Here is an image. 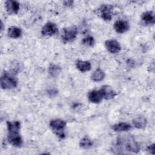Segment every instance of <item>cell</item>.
<instances>
[{
    "label": "cell",
    "mask_w": 155,
    "mask_h": 155,
    "mask_svg": "<svg viewBox=\"0 0 155 155\" xmlns=\"http://www.w3.org/2000/svg\"><path fill=\"white\" fill-rule=\"evenodd\" d=\"M147 119L143 116H139L133 120V125L137 129H144L147 125Z\"/></svg>",
    "instance_id": "cell-15"
},
{
    "label": "cell",
    "mask_w": 155,
    "mask_h": 155,
    "mask_svg": "<svg viewBox=\"0 0 155 155\" xmlns=\"http://www.w3.org/2000/svg\"><path fill=\"white\" fill-rule=\"evenodd\" d=\"M105 45L107 50L111 53H117L121 50V47L117 41L109 39L105 42Z\"/></svg>",
    "instance_id": "cell-8"
},
{
    "label": "cell",
    "mask_w": 155,
    "mask_h": 155,
    "mask_svg": "<svg viewBox=\"0 0 155 155\" xmlns=\"http://www.w3.org/2000/svg\"><path fill=\"white\" fill-rule=\"evenodd\" d=\"M116 145L120 150L137 153L140 151V146L133 136L122 135L117 139Z\"/></svg>",
    "instance_id": "cell-2"
},
{
    "label": "cell",
    "mask_w": 155,
    "mask_h": 155,
    "mask_svg": "<svg viewBox=\"0 0 155 155\" xmlns=\"http://www.w3.org/2000/svg\"><path fill=\"white\" fill-rule=\"evenodd\" d=\"M101 17L105 21H109L112 19L113 6L110 4H103L99 8Z\"/></svg>",
    "instance_id": "cell-6"
},
{
    "label": "cell",
    "mask_w": 155,
    "mask_h": 155,
    "mask_svg": "<svg viewBox=\"0 0 155 155\" xmlns=\"http://www.w3.org/2000/svg\"><path fill=\"white\" fill-rule=\"evenodd\" d=\"M114 28L116 32L123 33L128 30L130 28L129 24L124 20H117L114 24Z\"/></svg>",
    "instance_id": "cell-10"
},
{
    "label": "cell",
    "mask_w": 155,
    "mask_h": 155,
    "mask_svg": "<svg viewBox=\"0 0 155 155\" xmlns=\"http://www.w3.org/2000/svg\"><path fill=\"white\" fill-rule=\"evenodd\" d=\"M111 128L116 132H121V131H127L131 129V126L126 122H120L116 124L113 125L111 127Z\"/></svg>",
    "instance_id": "cell-14"
},
{
    "label": "cell",
    "mask_w": 155,
    "mask_h": 155,
    "mask_svg": "<svg viewBox=\"0 0 155 155\" xmlns=\"http://www.w3.org/2000/svg\"><path fill=\"white\" fill-rule=\"evenodd\" d=\"M18 80L12 74L8 72H4L1 78V87L4 90H10L16 87Z\"/></svg>",
    "instance_id": "cell-3"
},
{
    "label": "cell",
    "mask_w": 155,
    "mask_h": 155,
    "mask_svg": "<svg viewBox=\"0 0 155 155\" xmlns=\"http://www.w3.org/2000/svg\"><path fill=\"white\" fill-rule=\"evenodd\" d=\"M1 26H2V22H1ZM1 30H2V27H1Z\"/></svg>",
    "instance_id": "cell-23"
},
{
    "label": "cell",
    "mask_w": 155,
    "mask_h": 155,
    "mask_svg": "<svg viewBox=\"0 0 155 155\" xmlns=\"http://www.w3.org/2000/svg\"><path fill=\"white\" fill-rule=\"evenodd\" d=\"M7 139L8 142L14 147H20L22 145V139L19 134L20 122L19 121L7 122Z\"/></svg>",
    "instance_id": "cell-1"
},
{
    "label": "cell",
    "mask_w": 155,
    "mask_h": 155,
    "mask_svg": "<svg viewBox=\"0 0 155 155\" xmlns=\"http://www.w3.org/2000/svg\"><path fill=\"white\" fill-rule=\"evenodd\" d=\"M79 146L82 148L88 149L93 146V142L88 137L85 136L81 140Z\"/></svg>",
    "instance_id": "cell-19"
},
{
    "label": "cell",
    "mask_w": 155,
    "mask_h": 155,
    "mask_svg": "<svg viewBox=\"0 0 155 155\" xmlns=\"http://www.w3.org/2000/svg\"><path fill=\"white\" fill-rule=\"evenodd\" d=\"M19 4L16 1L8 0L5 1V8L10 14H17L19 10Z\"/></svg>",
    "instance_id": "cell-11"
},
{
    "label": "cell",
    "mask_w": 155,
    "mask_h": 155,
    "mask_svg": "<svg viewBox=\"0 0 155 155\" xmlns=\"http://www.w3.org/2000/svg\"><path fill=\"white\" fill-rule=\"evenodd\" d=\"M105 72L101 68H97L91 74V80L94 82H100L102 81L105 78Z\"/></svg>",
    "instance_id": "cell-18"
},
{
    "label": "cell",
    "mask_w": 155,
    "mask_h": 155,
    "mask_svg": "<svg viewBox=\"0 0 155 155\" xmlns=\"http://www.w3.org/2000/svg\"><path fill=\"white\" fill-rule=\"evenodd\" d=\"M22 35V30L20 28L12 26L8 29V35L10 38L16 39L19 38Z\"/></svg>",
    "instance_id": "cell-17"
},
{
    "label": "cell",
    "mask_w": 155,
    "mask_h": 155,
    "mask_svg": "<svg viewBox=\"0 0 155 155\" xmlns=\"http://www.w3.org/2000/svg\"><path fill=\"white\" fill-rule=\"evenodd\" d=\"M49 125L53 132L58 137L61 139L65 137V128L66 127L65 120L60 119H55L51 120Z\"/></svg>",
    "instance_id": "cell-4"
},
{
    "label": "cell",
    "mask_w": 155,
    "mask_h": 155,
    "mask_svg": "<svg viewBox=\"0 0 155 155\" xmlns=\"http://www.w3.org/2000/svg\"><path fill=\"white\" fill-rule=\"evenodd\" d=\"M77 68L81 72H85L91 70V64L89 61H78L76 64Z\"/></svg>",
    "instance_id": "cell-16"
},
{
    "label": "cell",
    "mask_w": 155,
    "mask_h": 155,
    "mask_svg": "<svg viewBox=\"0 0 155 155\" xmlns=\"http://www.w3.org/2000/svg\"><path fill=\"white\" fill-rule=\"evenodd\" d=\"M82 44L88 47H93L94 44V39L91 36H88L82 40Z\"/></svg>",
    "instance_id": "cell-21"
},
{
    "label": "cell",
    "mask_w": 155,
    "mask_h": 155,
    "mask_svg": "<svg viewBox=\"0 0 155 155\" xmlns=\"http://www.w3.org/2000/svg\"><path fill=\"white\" fill-rule=\"evenodd\" d=\"M58 32V28L56 24L48 22L46 23L41 30V33L44 36H51L56 35Z\"/></svg>",
    "instance_id": "cell-7"
},
{
    "label": "cell",
    "mask_w": 155,
    "mask_h": 155,
    "mask_svg": "<svg viewBox=\"0 0 155 155\" xmlns=\"http://www.w3.org/2000/svg\"><path fill=\"white\" fill-rule=\"evenodd\" d=\"M147 151L152 154H154V143H152L151 145H150L148 147H147Z\"/></svg>",
    "instance_id": "cell-22"
},
{
    "label": "cell",
    "mask_w": 155,
    "mask_h": 155,
    "mask_svg": "<svg viewBox=\"0 0 155 155\" xmlns=\"http://www.w3.org/2000/svg\"><path fill=\"white\" fill-rule=\"evenodd\" d=\"M141 19L146 24H154L155 22L154 14L152 11H147L143 13Z\"/></svg>",
    "instance_id": "cell-13"
},
{
    "label": "cell",
    "mask_w": 155,
    "mask_h": 155,
    "mask_svg": "<svg viewBox=\"0 0 155 155\" xmlns=\"http://www.w3.org/2000/svg\"><path fill=\"white\" fill-rule=\"evenodd\" d=\"M61 69L60 67L55 64H50L48 67V72L53 77L58 76L61 72Z\"/></svg>",
    "instance_id": "cell-20"
},
{
    "label": "cell",
    "mask_w": 155,
    "mask_h": 155,
    "mask_svg": "<svg viewBox=\"0 0 155 155\" xmlns=\"http://www.w3.org/2000/svg\"><path fill=\"white\" fill-rule=\"evenodd\" d=\"M78 35V28L76 26L64 28L62 31V39L65 42H71L75 39Z\"/></svg>",
    "instance_id": "cell-5"
},
{
    "label": "cell",
    "mask_w": 155,
    "mask_h": 155,
    "mask_svg": "<svg viewBox=\"0 0 155 155\" xmlns=\"http://www.w3.org/2000/svg\"><path fill=\"white\" fill-rule=\"evenodd\" d=\"M88 98L91 102L98 104L101 102V101L103 99V97L100 90H94L89 92L88 94Z\"/></svg>",
    "instance_id": "cell-12"
},
{
    "label": "cell",
    "mask_w": 155,
    "mask_h": 155,
    "mask_svg": "<svg viewBox=\"0 0 155 155\" xmlns=\"http://www.w3.org/2000/svg\"><path fill=\"white\" fill-rule=\"evenodd\" d=\"M103 98L107 100H110L117 95L116 91L113 89V88L108 85H103L100 90Z\"/></svg>",
    "instance_id": "cell-9"
}]
</instances>
